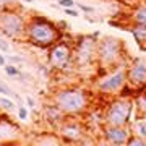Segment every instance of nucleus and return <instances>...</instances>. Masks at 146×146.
<instances>
[{
  "instance_id": "1",
  "label": "nucleus",
  "mask_w": 146,
  "mask_h": 146,
  "mask_svg": "<svg viewBox=\"0 0 146 146\" xmlns=\"http://www.w3.org/2000/svg\"><path fill=\"white\" fill-rule=\"evenodd\" d=\"M29 44L41 49H50L57 41L62 39L60 28L49 20L46 16L41 15H33L26 21V36H25Z\"/></svg>"
},
{
  "instance_id": "2",
  "label": "nucleus",
  "mask_w": 146,
  "mask_h": 146,
  "mask_svg": "<svg viewBox=\"0 0 146 146\" xmlns=\"http://www.w3.org/2000/svg\"><path fill=\"white\" fill-rule=\"evenodd\" d=\"M52 101L63 110L65 115H80L89 107V93L76 86H68L55 91Z\"/></svg>"
},
{
  "instance_id": "3",
  "label": "nucleus",
  "mask_w": 146,
  "mask_h": 146,
  "mask_svg": "<svg viewBox=\"0 0 146 146\" xmlns=\"http://www.w3.org/2000/svg\"><path fill=\"white\" fill-rule=\"evenodd\" d=\"M26 21L20 7L0 11V34L11 41H21L26 36Z\"/></svg>"
},
{
  "instance_id": "4",
  "label": "nucleus",
  "mask_w": 146,
  "mask_h": 146,
  "mask_svg": "<svg viewBox=\"0 0 146 146\" xmlns=\"http://www.w3.org/2000/svg\"><path fill=\"white\" fill-rule=\"evenodd\" d=\"M98 34L93 36H80L76 41L73 42V65L78 70H88L98 63Z\"/></svg>"
},
{
  "instance_id": "5",
  "label": "nucleus",
  "mask_w": 146,
  "mask_h": 146,
  "mask_svg": "<svg viewBox=\"0 0 146 146\" xmlns=\"http://www.w3.org/2000/svg\"><path fill=\"white\" fill-rule=\"evenodd\" d=\"M133 109H135V104L131 98L117 96L106 107L104 123L106 125H130Z\"/></svg>"
},
{
  "instance_id": "6",
  "label": "nucleus",
  "mask_w": 146,
  "mask_h": 146,
  "mask_svg": "<svg viewBox=\"0 0 146 146\" xmlns=\"http://www.w3.org/2000/svg\"><path fill=\"white\" fill-rule=\"evenodd\" d=\"M123 42L117 37L107 36L98 41V65L102 68L120 67V60L123 58Z\"/></svg>"
},
{
  "instance_id": "7",
  "label": "nucleus",
  "mask_w": 146,
  "mask_h": 146,
  "mask_svg": "<svg viewBox=\"0 0 146 146\" xmlns=\"http://www.w3.org/2000/svg\"><path fill=\"white\" fill-rule=\"evenodd\" d=\"M47 63L52 70H60V72L73 65V44L57 41L49 50Z\"/></svg>"
},
{
  "instance_id": "8",
  "label": "nucleus",
  "mask_w": 146,
  "mask_h": 146,
  "mask_svg": "<svg viewBox=\"0 0 146 146\" xmlns=\"http://www.w3.org/2000/svg\"><path fill=\"white\" fill-rule=\"evenodd\" d=\"M123 84H127V68L120 65L98 80L96 89L101 94H112L114 96V94H119V91L123 88Z\"/></svg>"
},
{
  "instance_id": "9",
  "label": "nucleus",
  "mask_w": 146,
  "mask_h": 146,
  "mask_svg": "<svg viewBox=\"0 0 146 146\" xmlns=\"http://www.w3.org/2000/svg\"><path fill=\"white\" fill-rule=\"evenodd\" d=\"M127 83L136 89V94L146 89V58H135L127 67Z\"/></svg>"
},
{
  "instance_id": "10",
  "label": "nucleus",
  "mask_w": 146,
  "mask_h": 146,
  "mask_svg": "<svg viewBox=\"0 0 146 146\" xmlns=\"http://www.w3.org/2000/svg\"><path fill=\"white\" fill-rule=\"evenodd\" d=\"M102 138L109 145H127L131 135L130 125H104L102 127Z\"/></svg>"
},
{
  "instance_id": "11",
  "label": "nucleus",
  "mask_w": 146,
  "mask_h": 146,
  "mask_svg": "<svg viewBox=\"0 0 146 146\" xmlns=\"http://www.w3.org/2000/svg\"><path fill=\"white\" fill-rule=\"evenodd\" d=\"M58 136L67 143H78L84 138V130L78 122L73 120H67V117L58 123Z\"/></svg>"
},
{
  "instance_id": "12",
  "label": "nucleus",
  "mask_w": 146,
  "mask_h": 146,
  "mask_svg": "<svg viewBox=\"0 0 146 146\" xmlns=\"http://www.w3.org/2000/svg\"><path fill=\"white\" fill-rule=\"evenodd\" d=\"M65 117H67V115L63 114V110L60 109L57 104L46 106V107L42 109V119L46 120V122H49V123H52V125H58Z\"/></svg>"
},
{
  "instance_id": "13",
  "label": "nucleus",
  "mask_w": 146,
  "mask_h": 146,
  "mask_svg": "<svg viewBox=\"0 0 146 146\" xmlns=\"http://www.w3.org/2000/svg\"><path fill=\"white\" fill-rule=\"evenodd\" d=\"M128 29L133 34L136 44L141 47V50H146V25H143V23H135L133 21L130 26H128Z\"/></svg>"
},
{
  "instance_id": "14",
  "label": "nucleus",
  "mask_w": 146,
  "mask_h": 146,
  "mask_svg": "<svg viewBox=\"0 0 146 146\" xmlns=\"http://www.w3.org/2000/svg\"><path fill=\"white\" fill-rule=\"evenodd\" d=\"M133 104H135V109H136V120L146 119V93L141 91L138 96H135Z\"/></svg>"
},
{
  "instance_id": "15",
  "label": "nucleus",
  "mask_w": 146,
  "mask_h": 146,
  "mask_svg": "<svg viewBox=\"0 0 146 146\" xmlns=\"http://www.w3.org/2000/svg\"><path fill=\"white\" fill-rule=\"evenodd\" d=\"M131 133H135V135H138L146 140V119L136 120L135 123H133V127H131Z\"/></svg>"
},
{
  "instance_id": "16",
  "label": "nucleus",
  "mask_w": 146,
  "mask_h": 146,
  "mask_svg": "<svg viewBox=\"0 0 146 146\" xmlns=\"http://www.w3.org/2000/svg\"><path fill=\"white\" fill-rule=\"evenodd\" d=\"M131 20L135 21V23H143V25H146V5L138 7V8L133 11Z\"/></svg>"
},
{
  "instance_id": "17",
  "label": "nucleus",
  "mask_w": 146,
  "mask_h": 146,
  "mask_svg": "<svg viewBox=\"0 0 146 146\" xmlns=\"http://www.w3.org/2000/svg\"><path fill=\"white\" fill-rule=\"evenodd\" d=\"M3 72H5V75L15 78V76H20L21 75V68L18 65H15V63H7L5 67H3Z\"/></svg>"
},
{
  "instance_id": "18",
  "label": "nucleus",
  "mask_w": 146,
  "mask_h": 146,
  "mask_svg": "<svg viewBox=\"0 0 146 146\" xmlns=\"http://www.w3.org/2000/svg\"><path fill=\"white\" fill-rule=\"evenodd\" d=\"M0 107H2L3 110H7V112H13V110H16V104L8 98V96H7V98H0Z\"/></svg>"
},
{
  "instance_id": "19",
  "label": "nucleus",
  "mask_w": 146,
  "mask_h": 146,
  "mask_svg": "<svg viewBox=\"0 0 146 146\" xmlns=\"http://www.w3.org/2000/svg\"><path fill=\"white\" fill-rule=\"evenodd\" d=\"M127 145L128 146H146V140L138 135H135V133H131L128 141H127Z\"/></svg>"
},
{
  "instance_id": "20",
  "label": "nucleus",
  "mask_w": 146,
  "mask_h": 146,
  "mask_svg": "<svg viewBox=\"0 0 146 146\" xmlns=\"http://www.w3.org/2000/svg\"><path fill=\"white\" fill-rule=\"evenodd\" d=\"M0 94H5V96H8V98H13V99H18V94L13 91V89H10L7 84L0 83Z\"/></svg>"
},
{
  "instance_id": "21",
  "label": "nucleus",
  "mask_w": 146,
  "mask_h": 146,
  "mask_svg": "<svg viewBox=\"0 0 146 146\" xmlns=\"http://www.w3.org/2000/svg\"><path fill=\"white\" fill-rule=\"evenodd\" d=\"M13 7H20L18 0H0V11L7 10V8H13Z\"/></svg>"
},
{
  "instance_id": "22",
  "label": "nucleus",
  "mask_w": 146,
  "mask_h": 146,
  "mask_svg": "<svg viewBox=\"0 0 146 146\" xmlns=\"http://www.w3.org/2000/svg\"><path fill=\"white\" fill-rule=\"evenodd\" d=\"M10 50H11V46H10V42H8V39H7L5 36L3 37L0 36V52L8 54Z\"/></svg>"
},
{
  "instance_id": "23",
  "label": "nucleus",
  "mask_w": 146,
  "mask_h": 146,
  "mask_svg": "<svg viewBox=\"0 0 146 146\" xmlns=\"http://www.w3.org/2000/svg\"><path fill=\"white\" fill-rule=\"evenodd\" d=\"M57 3L60 5V8H73V7H76L75 0H57Z\"/></svg>"
},
{
  "instance_id": "24",
  "label": "nucleus",
  "mask_w": 146,
  "mask_h": 146,
  "mask_svg": "<svg viewBox=\"0 0 146 146\" xmlns=\"http://www.w3.org/2000/svg\"><path fill=\"white\" fill-rule=\"evenodd\" d=\"M7 63H15V65H23V58L18 55H5Z\"/></svg>"
},
{
  "instance_id": "25",
  "label": "nucleus",
  "mask_w": 146,
  "mask_h": 146,
  "mask_svg": "<svg viewBox=\"0 0 146 146\" xmlns=\"http://www.w3.org/2000/svg\"><path fill=\"white\" fill-rule=\"evenodd\" d=\"M16 112H18V119L20 120H26L28 119V107L20 106V107H16Z\"/></svg>"
},
{
  "instance_id": "26",
  "label": "nucleus",
  "mask_w": 146,
  "mask_h": 146,
  "mask_svg": "<svg viewBox=\"0 0 146 146\" xmlns=\"http://www.w3.org/2000/svg\"><path fill=\"white\" fill-rule=\"evenodd\" d=\"M76 7H78L81 11H84V13H94V8L89 5H84V3H76Z\"/></svg>"
},
{
  "instance_id": "27",
  "label": "nucleus",
  "mask_w": 146,
  "mask_h": 146,
  "mask_svg": "<svg viewBox=\"0 0 146 146\" xmlns=\"http://www.w3.org/2000/svg\"><path fill=\"white\" fill-rule=\"evenodd\" d=\"M65 10V13H67L68 16H73V18H76V16H80V11L75 10V7L73 8H63Z\"/></svg>"
},
{
  "instance_id": "28",
  "label": "nucleus",
  "mask_w": 146,
  "mask_h": 146,
  "mask_svg": "<svg viewBox=\"0 0 146 146\" xmlns=\"http://www.w3.org/2000/svg\"><path fill=\"white\" fill-rule=\"evenodd\" d=\"M26 104H28V107L33 109V110H34V107H36V102H34V99H33L31 96H28L26 98Z\"/></svg>"
},
{
  "instance_id": "29",
  "label": "nucleus",
  "mask_w": 146,
  "mask_h": 146,
  "mask_svg": "<svg viewBox=\"0 0 146 146\" xmlns=\"http://www.w3.org/2000/svg\"><path fill=\"white\" fill-rule=\"evenodd\" d=\"M5 65H7V58H5V55L0 54V67H5Z\"/></svg>"
},
{
  "instance_id": "30",
  "label": "nucleus",
  "mask_w": 146,
  "mask_h": 146,
  "mask_svg": "<svg viewBox=\"0 0 146 146\" xmlns=\"http://www.w3.org/2000/svg\"><path fill=\"white\" fill-rule=\"evenodd\" d=\"M21 2H25V3H33L34 0H21Z\"/></svg>"
}]
</instances>
